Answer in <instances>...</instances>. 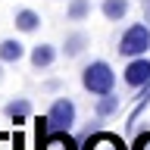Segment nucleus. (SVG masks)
Listing matches in <instances>:
<instances>
[{
    "label": "nucleus",
    "instance_id": "2eb2a0df",
    "mask_svg": "<svg viewBox=\"0 0 150 150\" xmlns=\"http://www.w3.org/2000/svg\"><path fill=\"white\" fill-rule=\"evenodd\" d=\"M144 22L150 25V0H144Z\"/></svg>",
    "mask_w": 150,
    "mask_h": 150
},
{
    "label": "nucleus",
    "instance_id": "f8f14e48",
    "mask_svg": "<svg viewBox=\"0 0 150 150\" xmlns=\"http://www.w3.org/2000/svg\"><path fill=\"white\" fill-rule=\"evenodd\" d=\"M66 16H69V22H84L91 16V0H69Z\"/></svg>",
    "mask_w": 150,
    "mask_h": 150
},
{
    "label": "nucleus",
    "instance_id": "9b49d317",
    "mask_svg": "<svg viewBox=\"0 0 150 150\" xmlns=\"http://www.w3.org/2000/svg\"><path fill=\"white\" fill-rule=\"evenodd\" d=\"M100 13L110 19V22H122L125 13H128V0H103V3H100Z\"/></svg>",
    "mask_w": 150,
    "mask_h": 150
},
{
    "label": "nucleus",
    "instance_id": "7ed1b4c3",
    "mask_svg": "<svg viewBox=\"0 0 150 150\" xmlns=\"http://www.w3.org/2000/svg\"><path fill=\"white\" fill-rule=\"evenodd\" d=\"M75 122H78V112H75V103L69 97H56L50 103V112H47V128L50 131H72Z\"/></svg>",
    "mask_w": 150,
    "mask_h": 150
},
{
    "label": "nucleus",
    "instance_id": "9d476101",
    "mask_svg": "<svg viewBox=\"0 0 150 150\" xmlns=\"http://www.w3.org/2000/svg\"><path fill=\"white\" fill-rule=\"evenodd\" d=\"M25 56V47L19 44L16 38H6V41H0V59L3 63H19Z\"/></svg>",
    "mask_w": 150,
    "mask_h": 150
},
{
    "label": "nucleus",
    "instance_id": "ddd939ff",
    "mask_svg": "<svg viewBox=\"0 0 150 150\" xmlns=\"http://www.w3.org/2000/svg\"><path fill=\"white\" fill-rule=\"evenodd\" d=\"M119 110V97L116 94H103V97H97V106H94V112L100 116V119H106V116H112V112Z\"/></svg>",
    "mask_w": 150,
    "mask_h": 150
},
{
    "label": "nucleus",
    "instance_id": "0eeeda50",
    "mask_svg": "<svg viewBox=\"0 0 150 150\" xmlns=\"http://www.w3.org/2000/svg\"><path fill=\"white\" fill-rule=\"evenodd\" d=\"M3 112H6V119H13L16 125H22V122L31 116V103H28L25 97H16V100H9L6 106H3Z\"/></svg>",
    "mask_w": 150,
    "mask_h": 150
},
{
    "label": "nucleus",
    "instance_id": "423d86ee",
    "mask_svg": "<svg viewBox=\"0 0 150 150\" xmlns=\"http://www.w3.org/2000/svg\"><path fill=\"white\" fill-rule=\"evenodd\" d=\"M28 59H31L35 69H50L53 59H56V47L53 44H35V47H31V53H28Z\"/></svg>",
    "mask_w": 150,
    "mask_h": 150
},
{
    "label": "nucleus",
    "instance_id": "f257e3e1",
    "mask_svg": "<svg viewBox=\"0 0 150 150\" xmlns=\"http://www.w3.org/2000/svg\"><path fill=\"white\" fill-rule=\"evenodd\" d=\"M81 88L94 97H103V94L116 91V72L110 69V63L103 59H94L81 69Z\"/></svg>",
    "mask_w": 150,
    "mask_h": 150
},
{
    "label": "nucleus",
    "instance_id": "f03ea898",
    "mask_svg": "<svg viewBox=\"0 0 150 150\" xmlns=\"http://www.w3.org/2000/svg\"><path fill=\"white\" fill-rule=\"evenodd\" d=\"M116 50H119V56H125V59H134V56H144L150 50V25L144 22H134V25H128L125 31H122L119 44H116Z\"/></svg>",
    "mask_w": 150,
    "mask_h": 150
},
{
    "label": "nucleus",
    "instance_id": "dca6fc26",
    "mask_svg": "<svg viewBox=\"0 0 150 150\" xmlns=\"http://www.w3.org/2000/svg\"><path fill=\"white\" fill-rule=\"evenodd\" d=\"M0 81H3V59H0Z\"/></svg>",
    "mask_w": 150,
    "mask_h": 150
},
{
    "label": "nucleus",
    "instance_id": "1a4fd4ad",
    "mask_svg": "<svg viewBox=\"0 0 150 150\" xmlns=\"http://www.w3.org/2000/svg\"><path fill=\"white\" fill-rule=\"evenodd\" d=\"M13 22H16V28L22 31V35H31V31H38V28H41V16H38L35 9H19Z\"/></svg>",
    "mask_w": 150,
    "mask_h": 150
},
{
    "label": "nucleus",
    "instance_id": "6e6552de",
    "mask_svg": "<svg viewBox=\"0 0 150 150\" xmlns=\"http://www.w3.org/2000/svg\"><path fill=\"white\" fill-rule=\"evenodd\" d=\"M84 47H88V35L84 31H69L63 41V53L69 56V59H75V56L84 53Z\"/></svg>",
    "mask_w": 150,
    "mask_h": 150
},
{
    "label": "nucleus",
    "instance_id": "39448f33",
    "mask_svg": "<svg viewBox=\"0 0 150 150\" xmlns=\"http://www.w3.org/2000/svg\"><path fill=\"white\" fill-rule=\"evenodd\" d=\"M81 150H131V147L112 131H91L81 141Z\"/></svg>",
    "mask_w": 150,
    "mask_h": 150
},
{
    "label": "nucleus",
    "instance_id": "4468645a",
    "mask_svg": "<svg viewBox=\"0 0 150 150\" xmlns=\"http://www.w3.org/2000/svg\"><path fill=\"white\" fill-rule=\"evenodd\" d=\"M131 150H150V131H141L131 141Z\"/></svg>",
    "mask_w": 150,
    "mask_h": 150
},
{
    "label": "nucleus",
    "instance_id": "20e7f679",
    "mask_svg": "<svg viewBox=\"0 0 150 150\" xmlns=\"http://www.w3.org/2000/svg\"><path fill=\"white\" fill-rule=\"evenodd\" d=\"M122 78H125V84H128V88H144V84H150V56L144 53V56L128 59V66H125Z\"/></svg>",
    "mask_w": 150,
    "mask_h": 150
}]
</instances>
